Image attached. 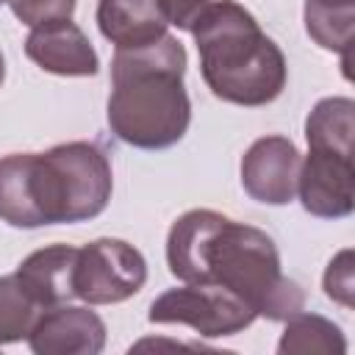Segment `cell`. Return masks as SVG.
<instances>
[{
    "label": "cell",
    "instance_id": "6da1fadb",
    "mask_svg": "<svg viewBox=\"0 0 355 355\" xmlns=\"http://www.w3.org/2000/svg\"><path fill=\"white\" fill-rule=\"evenodd\" d=\"M166 266L180 283L233 291L269 322H286L305 308V291L283 275L275 239L211 208H191L172 222Z\"/></svg>",
    "mask_w": 355,
    "mask_h": 355
},
{
    "label": "cell",
    "instance_id": "7a4b0ae2",
    "mask_svg": "<svg viewBox=\"0 0 355 355\" xmlns=\"http://www.w3.org/2000/svg\"><path fill=\"white\" fill-rule=\"evenodd\" d=\"M111 191V161L92 141L0 158V219L11 227L89 222L105 211Z\"/></svg>",
    "mask_w": 355,
    "mask_h": 355
},
{
    "label": "cell",
    "instance_id": "3957f363",
    "mask_svg": "<svg viewBox=\"0 0 355 355\" xmlns=\"http://www.w3.org/2000/svg\"><path fill=\"white\" fill-rule=\"evenodd\" d=\"M186 47L178 36L139 47H119L111 58V133L139 150H166L178 144L191 122V100L183 86Z\"/></svg>",
    "mask_w": 355,
    "mask_h": 355
},
{
    "label": "cell",
    "instance_id": "277c9868",
    "mask_svg": "<svg viewBox=\"0 0 355 355\" xmlns=\"http://www.w3.org/2000/svg\"><path fill=\"white\" fill-rule=\"evenodd\" d=\"M189 33L200 53V75L214 97L261 108L283 94L288 80L286 55L236 0L214 3Z\"/></svg>",
    "mask_w": 355,
    "mask_h": 355
},
{
    "label": "cell",
    "instance_id": "5b68a950",
    "mask_svg": "<svg viewBox=\"0 0 355 355\" xmlns=\"http://www.w3.org/2000/svg\"><path fill=\"white\" fill-rule=\"evenodd\" d=\"M147 319L153 324H186L202 338H227L247 330L258 313L222 286L180 283L153 300Z\"/></svg>",
    "mask_w": 355,
    "mask_h": 355
},
{
    "label": "cell",
    "instance_id": "8992f818",
    "mask_svg": "<svg viewBox=\"0 0 355 355\" xmlns=\"http://www.w3.org/2000/svg\"><path fill=\"white\" fill-rule=\"evenodd\" d=\"M147 283L144 255L122 239H94L78 247L72 288L86 305H116L130 300Z\"/></svg>",
    "mask_w": 355,
    "mask_h": 355
},
{
    "label": "cell",
    "instance_id": "52a82bcc",
    "mask_svg": "<svg viewBox=\"0 0 355 355\" xmlns=\"http://www.w3.org/2000/svg\"><path fill=\"white\" fill-rule=\"evenodd\" d=\"M302 155L288 136H261L241 155V186L263 205H288L297 197Z\"/></svg>",
    "mask_w": 355,
    "mask_h": 355
},
{
    "label": "cell",
    "instance_id": "ba28073f",
    "mask_svg": "<svg viewBox=\"0 0 355 355\" xmlns=\"http://www.w3.org/2000/svg\"><path fill=\"white\" fill-rule=\"evenodd\" d=\"M297 197L316 219H344L355 208V166L352 155L308 150L300 164Z\"/></svg>",
    "mask_w": 355,
    "mask_h": 355
},
{
    "label": "cell",
    "instance_id": "9c48e42d",
    "mask_svg": "<svg viewBox=\"0 0 355 355\" xmlns=\"http://www.w3.org/2000/svg\"><path fill=\"white\" fill-rule=\"evenodd\" d=\"M33 355H100L105 349V322L83 305H55L39 313L28 333Z\"/></svg>",
    "mask_w": 355,
    "mask_h": 355
},
{
    "label": "cell",
    "instance_id": "30bf717a",
    "mask_svg": "<svg viewBox=\"0 0 355 355\" xmlns=\"http://www.w3.org/2000/svg\"><path fill=\"white\" fill-rule=\"evenodd\" d=\"M25 55L44 72L61 78H92L100 69L97 50L72 19L36 25L25 36Z\"/></svg>",
    "mask_w": 355,
    "mask_h": 355
},
{
    "label": "cell",
    "instance_id": "8fae6325",
    "mask_svg": "<svg viewBox=\"0 0 355 355\" xmlns=\"http://www.w3.org/2000/svg\"><path fill=\"white\" fill-rule=\"evenodd\" d=\"M78 247L72 244H47L42 250H33L19 266H17V283L22 291L42 308H55L69 300H75L72 275H75Z\"/></svg>",
    "mask_w": 355,
    "mask_h": 355
},
{
    "label": "cell",
    "instance_id": "7c38bea8",
    "mask_svg": "<svg viewBox=\"0 0 355 355\" xmlns=\"http://www.w3.org/2000/svg\"><path fill=\"white\" fill-rule=\"evenodd\" d=\"M97 28L119 50L161 39L169 22L161 0H97Z\"/></svg>",
    "mask_w": 355,
    "mask_h": 355
},
{
    "label": "cell",
    "instance_id": "4fadbf2b",
    "mask_svg": "<svg viewBox=\"0 0 355 355\" xmlns=\"http://www.w3.org/2000/svg\"><path fill=\"white\" fill-rule=\"evenodd\" d=\"M352 136H355V103L349 97H324L311 108L305 119L308 150L352 155Z\"/></svg>",
    "mask_w": 355,
    "mask_h": 355
},
{
    "label": "cell",
    "instance_id": "5bb4252c",
    "mask_svg": "<svg viewBox=\"0 0 355 355\" xmlns=\"http://www.w3.org/2000/svg\"><path fill=\"white\" fill-rule=\"evenodd\" d=\"M280 355H344L347 338L341 327L319 313H294L286 319L283 336L277 341Z\"/></svg>",
    "mask_w": 355,
    "mask_h": 355
},
{
    "label": "cell",
    "instance_id": "9a60e30c",
    "mask_svg": "<svg viewBox=\"0 0 355 355\" xmlns=\"http://www.w3.org/2000/svg\"><path fill=\"white\" fill-rule=\"evenodd\" d=\"M355 28V0H305V31L308 36L330 53H338L344 64L349 61Z\"/></svg>",
    "mask_w": 355,
    "mask_h": 355
},
{
    "label": "cell",
    "instance_id": "2e32d148",
    "mask_svg": "<svg viewBox=\"0 0 355 355\" xmlns=\"http://www.w3.org/2000/svg\"><path fill=\"white\" fill-rule=\"evenodd\" d=\"M42 308L22 291L17 283V275H3L0 277V347L28 341V333L33 322L39 319Z\"/></svg>",
    "mask_w": 355,
    "mask_h": 355
},
{
    "label": "cell",
    "instance_id": "e0dca14e",
    "mask_svg": "<svg viewBox=\"0 0 355 355\" xmlns=\"http://www.w3.org/2000/svg\"><path fill=\"white\" fill-rule=\"evenodd\" d=\"M352 250H341L330 258L324 275H322V288L324 294L338 302L341 308H352L355 305V261H352Z\"/></svg>",
    "mask_w": 355,
    "mask_h": 355
},
{
    "label": "cell",
    "instance_id": "ac0fdd59",
    "mask_svg": "<svg viewBox=\"0 0 355 355\" xmlns=\"http://www.w3.org/2000/svg\"><path fill=\"white\" fill-rule=\"evenodd\" d=\"M75 6L78 0H8L11 14L28 28H36L53 19H72Z\"/></svg>",
    "mask_w": 355,
    "mask_h": 355
},
{
    "label": "cell",
    "instance_id": "d6986e66",
    "mask_svg": "<svg viewBox=\"0 0 355 355\" xmlns=\"http://www.w3.org/2000/svg\"><path fill=\"white\" fill-rule=\"evenodd\" d=\"M219 0H161V11L169 25L180 31H191L194 22Z\"/></svg>",
    "mask_w": 355,
    "mask_h": 355
},
{
    "label": "cell",
    "instance_id": "ffe728a7",
    "mask_svg": "<svg viewBox=\"0 0 355 355\" xmlns=\"http://www.w3.org/2000/svg\"><path fill=\"white\" fill-rule=\"evenodd\" d=\"M3 80H6V61H3V53H0V86H3Z\"/></svg>",
    "mask_w": 355,
    "mask_h": 355
},
{
    "label": "cell",
    "instance_id": "44dd1931",
    "mask_svg": "<svg viewBox=\"0 0 355 355\" xmlns=\"http://www.w3.org/2000/svg\"><path fill=\"white\" fill-rule=\"evenodd\" d=\"M0 3H8V0H0Z\"/></svg>",
    "mask_w": 355,
    "mask_h": 355
}]
</instances>
